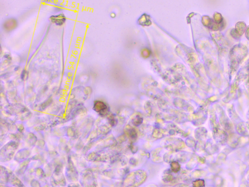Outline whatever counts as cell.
Listing matches in <instances>:
<instances>
[{"label":"cell","instance_id":"obj_4","mask_svg":"<svg viewBox=\"0 0 249 187\" xmlns=\"http://www.w3.org/2000/svg\"><path fill=\"white\" fill-rule=\"evenodd\" d=\"M30 154V152L27 149H23L20 151L18 153H17L15 157V160L17 161L18 162L20 161H23L27 158L28 157Z\"/></svg>","mask_w":249,"mask_h":187},{"label":"cell","instance_id":"obj_6","mask_svg":"<svg viewBox=\"0 0 249 187\" xmlns=\"http://www.w3.org/2000/svg\"><path fill=\"white\" fill-rule=\"evenodd\" d=\"M17 24V23L15 20L12 19H9L4 23V27L5 30L10 31L16 28Z\"/></svg>","mask_w":249,"mask_h":187},{"label":"cell","instance_id":"obj_8","mask_svg":"<svg viewBox=\"0 0 249 187\" xmlns=\"http://www.w3.org/2000/svg\"><path fill=\"white\" fill-rule=\"evenodd\" d=\"M30 161V159H26L22 162V164L20 166V168L17 172V174L18 175H22L24 173L25 170L26 169L27 167L28 166V164Z\"/></svg>","mask_w":249,"mask_h":187},{"label":"cell","instance_id":"obj_10","mask_svg":"<svg viewBox=\"0 0 249 187\" xmlns=\"http://www.w3.org/2000/svg\"><path fill=\"white\" fill-rule=\"evenodd\" d=\"M171 168L173 172L177 173L180 171V166L178 162L174 161L171 164Z\"/></svg>","mask_w":249,"mask_h":187},{"label":"cell","instance_id":"obj_2","mask_svg":"<svg viewBox=\"0 0 249 187\" xmlns=\"http://www.w3.org/2000/svg\"><path fill=\"white\" fill-rule=\"evenodd\" d=\"M66 175H67L68 179L71 181H77L79 177L77 171L71 159H68V164L67 166V170H66Z\"/></svg>","mask_w":249,"mask_h":187},{"label":"cell","instance_id":"obj_17","mask_svg":"<svg viewBox=\"0 0 249 187\" xmlns=\"http://www.w3.org/2000/svg\"><path fill=\"white\" fill-rule=\"evenodd\" d=\"M38 144H39V146L43 147L45 145V142L43 140H39V141H38Z\"/></svg>","mask_w":249,"mask_h":187},{"label":"cell","instance_id":"obj_13","mask_svg":"<svg viewBox=\"0 0 249 187\" xmlns=\"http://www.w3.org/2000/svg\"><path fill=\"white\" fill-rule=\"evenodd\" d=\"M31 186L32 187H40L41 185L39 181L33 179L31 182Z\"/></svg>","mask_w":249,"mask_h":187},{"label":"cell","instance_id":"obj_9","mask_svg":"<svg viewBox=\"0 0 249 187\" xmlns=\"http://www.w3.org/2000/svg\"><path fill=\"white\" fill-rule=\"evenodd\" d=\"M52 102H53L52 99H48L47 100H46L45 102H44V103H42V104H41V105L39 106V108H40V109L42 110V111L45 110L46 108L48 107V106H49L51 104Z\"/></svg>","mask_w":249,"mask_h":187},{"label":"cell","instance_id":"obj_5","mask_svg":"<svg viewBox=\"0 0 249 187\" xmlns=\"http://www.w3.org/2000/svg\"><path fill=\"white\" fill-rule=\"evenodd\" d=\"M50 20L54 24L61 26L65 23L66 18L64 14H60L57 15L52 16L50 17Z\"/></svg>","mask_w":249,"mask_h":187},{"label":"cell","instance_id":"obj_12","mask_svg":"<svg viewBox=\"0 0 249 187\" xmlns=\"http://www.w3.org/2000/svg\"><path fill=\"white\" fill-rule=\"evenodd\" d=\"M62 171V166L61 164L58 165L54 169V175L58 176L61 173Z\"/></svg>","mask_w":249,"mask_h":187},{"label":"cell","instance_id":"obj_3","mask_svg":"<svg viewBox=\"0 0 249 187\" xmlns=\"http://www.w3.org/2000/svg\"><path fill=\"white\" fill-rule=\"evenodd\" d=\"M93 110L99 113V115L102 117L106 116L109 113L106 104L104 102L99 100H97L94 103Z\"/></svg>","mask_w":249,"mask_h":187},{"label":"cell","instance_id":"obj_15","mask_svg":"<svg viewBox=\"0 0 249 187\" xmlns=\"http://www.w3.org/2000/svg\"><path fill=\"white\" fill-rule=\"evenodd\" d=\"M22 80H26L27 78H28V73L26 71H23L22 73Z\"/></svg>","mask_w":249,"mask_h":187},{"label":"cell","instance_id":"obj_7","mask_svg":"<svg viewBox=\"0 0 249 187\" xmlns=\"http://www.w3.org/2000/svg\"><path fill=\"white\" fill-rule=\"evenodd\" d=\"M9 181H10L11 184L14 186H18V187L23 186V185L22 184V182L19 180V178L12 173H10Z\"/></svg>","mask_w":249,"mask_h":187},{"label":"cell","instance_id":"obj_1","mask_svg":"<svg viewBox=\"0 0 249 187\" xmlns=\"http://www.w3.org/2000/svg\"><path fill=\"white\" fill-rule=\"evenodd\" d=\"M18 143L14 141H11L4 146L1 150V159L3 162L11 160L14 156L16 150L18 148Z\"/></svg>","mask_w":249,"mask_h":187},{"label":"cell","instance_id":"obj_14","mask_svg":"<svg viewBox=\"0 0 249 187\" xmlns=\"http://www.w3.org/2000/svg\"><path fill=\"white\" fill-rule=\"evenodd\" d=\"M142 119L140 118H136L134 120V124L135 125H136V126H138L139 125V124H140L142 122Z\"/></svg>","mask_w":249,"mask_h":187},{"label":"cell","instance_id":"obj_19","mask_svg":"<svg viewBox=\"0 0 249 187\" xmlns=\"http://www.w3.org/2000/svg\"><path fill=\"white\" fill-rule=\"evenodd\" d=\"M18 130L20 132H23V131L24 130V127L23 126V125H20V126H19Z\"/></svg>","mask_w":249,"mask_h":187},{"label":"cell","instance_id":"obj_18","mask_svg":"<svg viewBox=\"0 0 249 187\" xmlns=\"http://www.w3.org/2000/svg\"><path fill=\"white\" fill-rule=\"evenodd\" d=\"M45 128V126H44L43 125H39V126L37 127L36 130H38V131L43 130L44 128Z\"/></svg>","mask_w":249,"mask_h":187},{"label":"cell","instance_id":"obj_11","mask_svg":"<svg viewBox=\"0 0 249 187\" xmlns=\"http://www.w3.org/2000/svg\"><path fill=\"white\" fill-rule=\"evenodd\" d=\"M28 139L29 141H30L31 144H35L37 142V138L35 135L33 133H30L28 135Z\"/></svg>","mask_w":249,"mask_h":187},{"label":"cell","instance_id":"obj_16","mask_svg":"<svg viewBox=\"0 0 249 187\" xmlns=\"http://www.w3.org/2000/svg\"><path fill=\"white\" fill-rule=\"evenodd\" d=\"M36 173H37V175L39 176H43V174H44V172H43V170L41 168L37 169Z\"/></svg>","mask_w":249,"mask_h":187}]
</instances>
